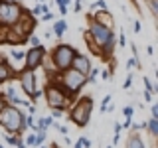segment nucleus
<instances>
[{"mask_svg": "<svg viewBox=\"0 0 158 148\" xmlns=\"http://www.w3.org/2000/svg\"><path fill=\"white\" fill-rule=\"evenodd\" d=\"M89 38L95 39V46H99L103 49V56H111L113 51V43H115V34H113L111 28H105L97 22H91V28H89Z\"/></svg>", "mask_w": 158, "mask_h": 148, "instance_id": "nucleus-1", "label": "nucleus"}, {"mask_svg": "<svg viewBox=\"0 0 158 148\" xmlns=\"http://www.w3.org/2000/svg\"><path fill=\"white\" fill-rule=\"evenodd\" d=\"M0 125L6 128L8 132H18L24 126V115L16 107H4L0 111Z\"/></svg>", "mask_w": 158, "mask_h": 148, "instance_id": "nucleus-2", "label": "nucleus"}, {"mask_svg": "<svg viewBox=\"0 0 158 148\" xmlns=\"http://www.w3.org/2000/svg\"><path fill=\"white\" fill-rule=\"evenodd\" d=\"M75 49L71 46H65V43H61V46H57L53 49L52 53V59H53V65H56L59 71H67V69H71V63H73V57H75Z\"/></svg>", "mask_w": 158, "mask_h": 148, "instance_id": "nucleus-3", "label": "nucleus"}, {"mask_svg": "<svg viewBox=\"0 0 158 148\" xmlns=\"http://www.w3.org/2000/svg\"><path fill=\"white\" fill-rule=\"evenodd\" d=\"M91 111H93V99L91 97L79 99V103L75 105V109L71 113V121L79 126H85L89 122V118H91Z\"/></svg>", "mask_w": 158, "mask_h": 148, "instance_id": "nucleus-4", "label": "nucleus"}, {"mask_svg": "<svg viewBox=\"0 0 158 148\" xmlns=\"http://www.w3.org/2000/svg\"><path fill=\"white\" fill-rule=\"evenodd\" d=\"M22 8L18 4H10L0 0V24L4 26H16V24L22 20Z\"/></svg>", "mask_w": 158, "mask_h": 148, "instance_id": "nucleus-5", "label": "nucleus"}, {"mask_svg": "<svg viewBox=\"0 0 158 148\" xmlns=\"http://www.w3.org/2000/svg\"><path fill=\"white\" fill-rule=\"evenodd\" d=\"M61 81H63V87H65L69 93H75L87 83V77L81 75V73H77L75 69H67V71H63Z\"/></svg>", "mask_w": 158, "mask_h": 148, "instance_id": "nucleus-6", "label": "nucleus"}, {"mask_svg": "<svg viewBox=\"0 0 158 148\" xmlns=\"http://www.w3.org/2000/svg\"><path fill=\"white\" fill-rule=\"evenodd\" d=\"M46 99H48V105L56 111H61L67 103V95L63 93V89H59L57 85H49L46 87Z\"/></svg>", "mask_w": 158, "mask_h": 148, "instance_id": "nucleus-7", "label": "nucleus"}, {"mask_svg": "<svg viewBox=\"0 0 158 148\" xmlns=\"http://www.w3.org/2000/svg\"><path fill=\"white\" fill-rule=\"evenodd\" d=\"M44 56H46V49H44L42 46L28 49V51H26V57H24V59H26V65H28V71H34L36 67L42 65Z\"/></svg>", "mask_w": 158, "mask_h": 148, "instance_id": "nucleus-8", "label": "nucleus"}, {"mask_svg": "<svg viewBox=\"0 0 158 148\" xmlns=\"http://www.w3.org/2000/svg\"><path fill=\"white\" fill-rule=\"evenodd\" d=\"M20 83H22V89L24 93L30 97H38V89H36V75H34V71H24L22 75H20Z\"/></svg>", "mask_w": 158, "mask_h": 148, "instance_id": "nucleus-9", "label": "nucleus"}, {"mask_svg": "<svg viewBox=\"0 0 158 148\" xmlns=\"http://www.w3.org/2000/svg\"><path fill=\"white\" fill-rule=\"evenodd\" d=\"M71 69H75L77 73L87 77V73L91 71V61L85 57V56H75L73 57V63H71Z\"/></svg>", "mask_w": 158, "mask_h": 148, "instance_id": "nucleus-10", "label": "nucleus"}, {"mask_svg": "<svg viewBox=\"0 0 158 148\" xmlns=\"http://www.w3.org/2000/svg\"><path fill=\"white\" fill-rule=\"evenodd\" d=\"M12 77V67L6 61H0V81H8Z\"/></svg>", "mask_w": 158, "mask_h": 148, "instance_id": "nucleus-11", "label": "nucleus"}, {"mask_svg": "<svg viewBox=\"0 0 158 148\" xmlns=\"http://www.w3.org/2000/svg\"><path fill=\"white\" fill-rule=\"evenodd\" d=\"M127 148H144V142H142V138H138V136H131L127 140Z\"/></svg>", "mask_w": 158, "mask_h": 148, "instance_id": "nucleus-12", "label": "nucleus"}, {"mask_svg": "<svg viewBox=\"0 0 158 148\" xmlns=\"http://www.w3.org/2000/svg\"><path fill=\"white\" fill-rule=\"evenodd\" d=\"M65 30H67V24H65V20H59V22H56V26H53V34H56L57 38H61Z\"/></svg>", "mask_w": 158, "mask_h": 148, "instance_id": "nucleus-13", "label": "nucleus"}, {"mask_svg": "<svg viewBox=\"0 0 158 148\" xmlns=\"http://www.w3.org/2000/svg\"><path fill=\"white\" fill-rule=\"evenodd\" d=\"M148 128H150V132H152V134H158V121H156V118H150V121H148Z\"/></svg>", "mask_w": 158, "mask_h": 148, "instance_id": "nucleus-14", "label": "nucleus"}, {"mask_svg": "<svg viewBox=\"0 0 158 148\" xmlns=\"http://www.w3.org/2000/svg\"><path fill=\"white\" fill-rule=\"evenodd\" d=\"M26 146H38V138H36V134H28V138H26Z\"/></svg>", "mask_w": 158, "mask_h": 148, "instance_id": "nucleus-15", "label": "nucleus"}, {"mask_svg": "<svg viewBox=\"0 0 158 148\" xmlns=\"http://www.w3.org/2000/svg\"><path fill=\"white\" fill-rule=\"evenodd\" d=\"M12 57L14 59H24V57H26V53L20 51V49H12Z\"/></svg>", "mask_w": 158, "mask_h": 148, "instance_id": "nucleus-16", "label": "nucleus"}, {"mask_svg": "<svg viewBox=\"0 0 158 148\" xmlns=\"http://www.w3.org/2000/svg\"><path fill=\"white\" fill-rule=\"evenodd\" d=\"M57 6L61 10V14H65L67 12V0H57Z\"/></svg>", "mask_w": 158, "mask_h": 148, "instance_id": "nucleus-17", "label": "nucleus"}, {"mask_svg": "<svg viewBox=\"0 0 158 148\" xmlns=\"http://www.w3.org/2000/svg\"><path fill=\"white\" fill-rule=\"evenodd\" d=\"M77 142H79V144H81L83 148H89V146H91V140H89V138H85V136H81Z\"/></svg>", "mask_w": 158, "mask_h": 148, "instance_id": "nucleus-18", "label": "nucleus"}, {"mask_svg": "<svg viewBox=\"0 0 158 148\" xmlns=\"http://www.w3.org/2000/svg\"><path fill=\"white\" fill-rule=\"evenodd\" d=\"M6 95H8V99H10V101H12V103H14V101H16V91H14V89H12V87H10V89H8V91H6Z\"/></svg>", "mask_w": 158, "mask_h": 148, "instance_id": "nucleus-19", "label": "nucleus"}, {"mask_svg": "<svg viewBox=\"0 0 158 148\" xmlns=\"http://www.w3.org/2000/svg\"><path fill=\"white\" fill-rule=\"evenodd\" d=\"M131 85H132V75H128V77H127V81L123 83V87H125V89H128Z\"/></svg>", "mask_w": 158, "mask_h": 148, "instance_id": "nucleus-20", "label": "nucleus"}, {"mask_svg": "<svg viewBox=\"0 0 158 148\" xmlns=\"http://www.w3.org/2000/svg\"><path fill=\"white\" fill-rule=\"evenodd\" d=\"M36 138H38V144H42V142L46 140V132H38V136H36Z\"/></svg>", "mask_w": 158, "mask_h": 148, "instance_id": "nucleus-21", "label": "nucleus"}, {"mask_svg": "<svg viewBox=\"0 0 158 148\" xmlns=\"http://www.w3.org/2000/svg\"><path fill=\"white\" fill-rule=\"evenodd\" d=\"M127 67H128V69L136 67V59H135V57H132V59H128V61H127Z\"/></svg>", "mask_w": 158, "mask_h": 148, "instance_id": "nucleus-22", "label": "nucleus"}, {"mask_svg": "<svg viewBox=\"0 0 158 148\" xmlns=\"http://www.w3.org/2000/svg\"><path fill=\"white\" fill-rule=\"evenodd\" d=\"M30 42H32V46H34V47H38V46H40V39H38L36 36H32V38H30Z\"/></svg>", "mask_w": 158, "mask_h": 148, "instance_id": "nucleus-23", "label": "nucleus"}, {"mask_svg": "<svg viewBox=\"0 0 158 148\" xmlns=\"http://www.w3.org/2000/svg\"><path fill=\"white\" fill-rule=\"evenodd\" d=\"M52 18H53V14H52V12H46V14H44V18H42V20H44V22H49Z\"/></svg>", "mask_w": 158, "mask_h": 148, "instance_id": "nucleus-24", "label": "nucleus"}, {"mask_svg": "<svg viewBox=\"0 0 158 148\" xmlns=\"http://www.w3.org/2000/svg\"><path fill=\"white\" fill-rule=\"evenodd\" d=\"M152 118H158V105H152Z\"/></svg>", "mask_w": 158, "mask_h": 148, "instance_id": "nucleus-25", "label": "nucleus"}, {"mask_svg": "<svg viewBox=\"0 0 158 148\" xmlns=\"http://www.w3.org/2000/svg\"><path fill=\"white\" fill-rule=\"evenodd\" d=\"M97 6L101 8V10H105L107 8V2H105V0H97Z\"/></svg>", "mask_w": 158, "mask_h": 148, "instance_id": "nucleus-26", "label": "nucleus"}, {"mask_svg": "<svg viewBox=\"0 0 158 148\" xmlns=\"http://www.w3.org/2000/svg\"><path fill=\"white\" fill-rule=\"evenodd\" d=\"M4 107H6V101H4V95H2V93H0V111H2Z\"/></svg>", "mask_w": 158, "mask_h": 148, "instance_id": "nucleus-27", "label": "nucleus"}, {"mask_svg": "<svg viewBox=\"0 0 158 148\" xmlns=\"http://www.w3.org/2000/svg\"><path fill=\"white\" fill-rule=\"evenodd\" d=\"M121 130H123V128H121V125H115V136H118V134H121Z\"/></svg>", "mask_w": 158, "mask_h": 148, "instance_id": "nucleus-28", "label": "nucleus"}, {"mask_svg": "<svg viewBox=\"0 0 158 148\" xmlns=\"http://www.w3.org/2000/svg\"><path fill=\"white\" fill-rule=\"evenodd\" d=\"M81 10V0H75V12H79Z\"/></svg>", "mask_w": 158, "mask_h": 148, "instance_id": "nucleus-29", "label": "nucleus"}, {"mask_svg": "<svg viewBox=\"0 0 158 148\" xmlns=\"http://www.w3.org/2000/svg\"><path fill=\"white\" fill-rule=\"evenodd\" d=\"M0 148H4V146H2V144H0Z\"/></svg>", "mask_w": 158, "mask_h": 148, "instance_id": "nucleus-30", "label": "nucleus"}, {"mask_svg": "<svg viewBox=\"0 0 158 148\" xmlns=\"http://www.w3.org/2000/svg\"><path fill=\"white\" fill-rule=\"evenodd\" d=\"M107 148H113V146H107Z\"/></svg>", "mask_w": 158, "mask_h": 148, "instance_id": "nucleus-31", "label": "nucleus"}]
</instances>
